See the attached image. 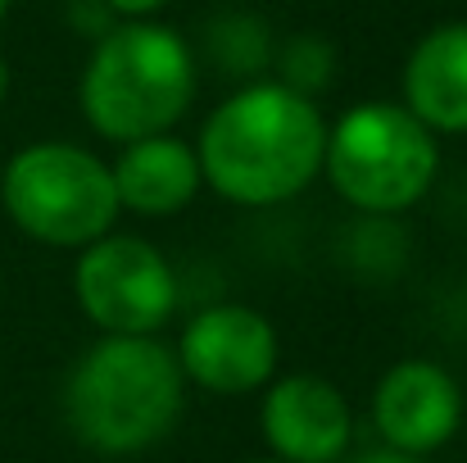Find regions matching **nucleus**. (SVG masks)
I'll return each instance as SVG.
<instances>
[{
    "instance_id": "nucleus-1",
    "label": "nucleus",
    "mask_w": 467,
    "mask_h": 463,
    "mask_svg": "<svg viewBox=\"0 0 467 463\" xmlns=\"http://www.w3.org/2000/svg\"><path fill=\"white\" fill-rule=\"evenodd\" d=\"M327 123L309 96L282 82H245L200 128V177L232 205L273 209L322 173Z\"/></svg>"
},
{
    "instance_id": "nucleus-2",
    "label": "nucleus",
    "mask_w": 467,
    "mask_h": 463,
    "mask_svg": "<svg viewBox=\"0 0 467 463\" xmlns=\"http://www.w3.org/2000/svg\"><path fill=\"white\" fill-rule=\"evenodd\" d=\"M186 405L177 354L155 336H100L68 373L64 414L96 455H141L159 446Z\"/></svg>"
},
{
    "instance_id": "nucleus-3",
    "label": "nucleus",
    "mask_w": 467,
    "mask_h": 463,
    "mask_svg": "<svg viewBox=\"0 0 467 463\" xmlns=\"http://www.w3.org/2000/svg\"><path fill=\"white\" fill-rule=\"evenodd\" d=\"M195 87L200 64L182 32L150 18H119L105 37L91 41L78 105L96 137L132 146L182 123Z\"/></svg>"
},
{
    "instance_id": "nucleus-4",
    "label": "nucleus",
    "mask_w": 467,
    "mask_h": 463,
    "mask_svg": "<svg viewBox=\"0 0 467 463\" xmlns=\"http://www.w3.org/2000/svg\"><path fill=\"white\" fill-rule=\"evenodd\" d=\"M322 173L331 191L358 214H404L413 209L436 173L441 146L436 132L422 128L395 100H363L327 128Z\"/></svg>"
},
{
    "instance_id": "nucleus-5",
    "label": "nucleus",
    "mask_w": 467,
    "mask_h": 463,
    "mask_svg": "<svg viewBox=\"0 0 467 463\" xmlns=\"http://www.w3.org/2000/svg\"><path fill=\"white\" fill-rule=\"evenodd\" d=\"M0 205L18 232L59 250L100 241L123 214L109 163L73 142L23 146L0 173Z\"/></svg>"
},
{
    "instance_id": "nucleus-6",
    "label": "nucleus",
    "mask_w": 467,
    "mask_h": 463,
    "mask_svg": "<svg viewBox=\"0 0 467 463\" xmlns=\"http://www.w3.org/2000/svg\"><path fill=\"white\" fill-rule=\"evenodd\" d=\"M82 313L105 336H155L177 309V278L155 241L132 232H105L82 246L73 268Z\"/></svg>"
},
{
    "instance_id": "nucleus-7",
    "label": "nucleus",
    "mask_w": 467,
    "mask_h": 463,
    "mask_svg": "<svg viewBox=\"0 0 467 463\" xmlns=\"http://www.w3.org/2000/svg\"><path fill=\"white\" fill-rule=\"evenodd\" d=\"M177 368L186 382L213 395H250L277 377L282 341L268 313L250 305H209L200 309L177 341Z\"/></svg>"
},
{
    "instance_id": "nucleus-8",
    "label": "nucleus",
    "mask_w": 467,
    "mask_h": 463,
    "mask_svg": "<svg viewBox=\"0 0 467 463\" xmlns=\"http://www.w3.org/2000/svg\"><path fill=\"white\" fill-rule=\"evenodd\" d=\"M463 423V391L431 359H400L372 386V427L390 450L427 459Z\"/></svg>"
},
{
    "instance_id": "nucleus-9",
    "label": "nucleus",
    "mask_w": 467,
    "mask_h": 463,
    "mask_svg": "<svg viewBox=\"0 0 467 463\" xmlns=\"http://www.w3.org/2000/svg\"><path fill=\"white\" fill-rule=\"evenodd\" d=\"M259 432L273 459L340 463L354 441V414L336 382L317 373H291L268 382L259 405Z\"/></svg>"
},
{
    "instance_id": "nucleus-10",
    "label": "nucleus",
    "mask_w": 467,
    "mask_h": 463,
    "mask_svg": "<svg viewBox=\"0 0 467 463\" xmlns=\"http://www.w3.org/2000/svg\"><path fill=\"white\" fill-rule=\"evenodd\" d=\"M404 110L436 137H467V18L431 27L409 50Z\"/></svg>"
},
{
    "instance_id": "nucleus-11",
    "label": "nucleus",
    "mask_w": 467,
    "mask_h": 463,
    "mask_svg": "<svg viewBox=\"0 0 467 463\" xmlns=\"http://www.w3.org/2000/svg\"><path fill=\"white\" fill-rule=\"evenodd\" d=\"M109 173H114L119 209H132L141 218H168V214L186 209L195 200V191L204 186L195 146L177 142L172 132L123 146V154L109 163Z\"/></svg>"
},
{
    "instance_id": "nucleus-12",
    "label": "nucleus",
    "mask_w": 467,
    "mask_h": 463,
    "mask_svg": "<svg viewBox=\"0 0 467 463\" xmlns=\"http://www.w3.org/2000/svg\"><path fill=\"white\" fill-rule=\"evenodd\" d=\"M204 59L218 68V78H232V82L245 87V82H259L273 68L277 37L259 14L227 9V14H213L204 23Z\"/></svg>"
},
{
    "instance_id": "nucleus-13",
    "label": "nucleus",
    "mask_w": 467,
    "mask_h": 463,
    "mask_svg": "<svg viewBox=\"0 0 467 463\" xmlns=\"http://www.w3.org/2000/svg\"><path fill=\"white\" fill-rule=\"evenodd\" d=\"M273 68H277V82L282 87H291V91H300V96L313 100L336 78V46L322 32H296L291 41L277 46Z\"/></svg>"
},
{
    "instance_id": "nucleus-14",
    "label": "nucleus",
    "mask_w": 467,
    "mask_h": 463,
    "mask_svg": "<svg viewBox=\"0 0 467 463\" xmlns=\"http://www.w3.org/2000/svg\"><path fill=\"white\" fill-rule=\"evenodd\" d=\"M119 18H150V14H159L168 0H105Z\"/></svg>"
},
{
    "instance_id": "nucleus-15",
    "label": "nucleus",
    "mask_w": 467,
    "mask_h": 463,
    "mask_svg": "<svg viewBox=\"0 0 467 463\" xmlns=\"http://www.w3.org/2000/svg\"><path fill=\"white\" fill-rule=\"evenodd\" d=\"M354 463H427V459H418V455H404V450H390V446H381V450H368V455H358Z\"/></svg>"
},
{
    "instance_id": "nucleus-16",
    "label": "nucleus",
    "mask_w": 467,
    "mask_h": 463,
    "mask_svg": "<svg viewBox=\"0 0 467 463\" xmlns=\"http://www.w3.org/2000/svg\"><path fill=\"white\" fill-rule=\"evenodd\" d=\"M5 91H9V64H5V55H0V100H5Z\"/></svg>"
},
{
    "instance_id": "nucleus-17",
    "label": "nucleus",
    "mask_w": 467,
    "mask_h": 463,
    "mask_svg": "<svg viewBox=\"0 0 467 463\" xmlns=\"http://www.w3.org/2000/svg\"><path fill=\"white\" fill-rule=\"evenodd\" d=\"M250 463H286V459H250Z\"/></svg>"
},
{
    "instance_id": "nucleus-18",
    "label": "nucleus",
    "mask_w": 467,
    "mask_h": 463,
    "mask_svg": "<svg viewBox=\"0 0 467 463\" xmlns=\"http://www.w3.org/2000/svg\"><path fill=\"white\" fill-rule=\"evenodd\" d=\"M5 9H9V0H0V18H5Z\"/></svg>"
}]
</instances>
